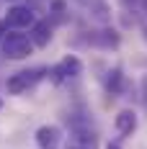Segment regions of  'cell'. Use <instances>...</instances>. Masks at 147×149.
Wrapping results in <instances>:
<instances>
[{"instance_id": "6da1fadb", "label": "cell", "mask_w": 147, "mask_h": 149, "mask_svg": "<svg viewBox=\"0 0 147 149\" xmlns=\"http://www.w3.org/2000/svg\"><path fill=\"white\" fill-rule=\"evenodd\" d=\"M44 77H49V67H26V70H18L5 80V90L11 95H23L34 90Z\"/></svg>"}, {"instance_id": "7a4b0ae2", "label": "cell", "mask_w": 147, "mask_h": 149, "mask_svg": "<svg viewBox=\"0 0 147 149\" xmlns=\"http://www.w3.org/2000/svg\"><path fill=\"white\" fill-rule=\"evenodd\" d=\"M31 52H34V44H31V39L26 33L11 31V29L3 33V39H0V54L5 59L21 62V59H26V57H31Z\"/></svg>"}, {"instance_id": "5b68a950", "label": "cell", "mask_w": 147, "mask_h": 149, "mask_svg": "<svg viewBox=\"0 0 147 149\" xmlns=\"http://www.w3.org/2000/svg\"><path fill=\"white\" fill-rule=\"evenodd\" d=\"M65 149H98V134L93 126L70 129V136L65 139Z\"/></svg>"}, {"instance_id": "8fae6325", "label": "cell", "mask_w": 147, "mask_h": 149, "mask_svg": "<svg viewBox=\"0 0 147 149\" xmlns=\"http://www.w3.org/2000/svg\"><path fill=\"white\" fill-rule=\"evenodd\" d=\"M106 149H121V141L114 139V141H108V144H106Z\"/></svg>"}, {"instance_id": "3957f363", "label": "cell", "mask_w": 147, "mask_h": 149, "mask_svg": "<svg viewBox=\"0 0 147 149\" xmlns=\"http://www.w3.org/2000/svg\"><path fill=\"white\" fill-rule=\"evenodd\" d=\"M80 74H83V62H80V57H75V54H65L54 67H49V80L54 85L67 82V80H75Z\"/></svg>"}, {"instance_id": "52a82bcc", "label": "cell", "mask_w": 147, "mask_h": 149, "mask_svg": "<svg viewBox=\"0 0 147 149\" xmlns=\"http://www.w3.org/2000/svg\"><path fill=\"white\" fill-rule=\"evenodd\" d=\"M34 139H36V144H39V149H57L59 141H62V129L59 126H39L36 129V134H34Z\"/></svg>"}, {"instance_id": "ba28073f", "label": "cell", "mask_w": 147, "mask_h": 149, "mask_svg": "<svg viewBox=\"0 0 147 149\" xmlns=\"http://www.w3.org/2000/svg\"><path fill=\"white\" fill-rule=\"evenodd\" d=\"M29 39H31V44L39 46V49L49 46V41H52V23L44 21V18L34 21V26L29 29Z\"/></svg>"}, {"instance_id": "7c38bea8", "label": "cell", "mask_w": 147, "mask_h": 149, "mask_svg": "<svg viewBox=\"0 0 147 149\" xmlns=\"http://www.w3.org/2000/svg\"><path fill=\"white\" fill-rule=\"evenodd\" d=\"M5 31H8V26H5V21L0 18V39H3V33H5Z\"/></svg>"}, {"instance_id": "4fadbf2b", "label": "cell", "mask_w": 147, "mask_h": 149, "mask_svg": "<svg viewBox=\"0 0 147 149\" xmlns=\"http://www.w3.org/2000/svg\"><path fill=\"white\" fill-rule=\"evenodd\" d=\"M145 39H147V29H145Z\"/></svg>"}, {"instance_id": "9c48e42d", "label": "cell", "mask_w": 147, "mask_h": 149, "mask_svg": "<svg viewBox=\"0 0 147 149\" xmlns=\"http://www.w3.org/2000/svg\"><path fill=\"white\" fill-rule=\"evenodd\" d=\"M103 85H106V93L108 95H121L124 88H127V77H124V70L121 67H114V70H108L106 72V80H103Z\"/></svg>"}, {"instance_id": "8992f818", "label": "cell", "mask_w": 147, "mask_h": 149, "mask_svg": "<svg viewBox=\"0 0 147 149\" xmlns=\"http://www.w3.org/2000/svg\"><path fill=\"white\" fill-rule=\"evenodd\" d=\"M137 123H139V118H137V111H132V108H124V111H119L116 118H114V129H116L119 139H127V136H132L134 131H137Z\"/></svg>"}, {"instance_id": "277c9868", "label": "cell", "mask_w": 147, "mask_h": 149, "mask_svg": "<svg viewBox=\"0 0 147 149\" xmlns=\"http://www.w3.org/2000/svg\"><path fill=\"white\" fill-rule=\"evenodd\" d=\"M3 21H5V26L11 31H21V29H31L36 15H34V10L29 5H11L5 10V15H3Z\"/></svg>"}, {"instance_id": "30bf717a", "label": "cell", "mask_w": 147, "mask_h": 149, "mask_svg": "<svg viewBox=\"0 0 147 149\" xmlns=\"http://www.w3.org/2000/svg\"><path fill=\"white\" fill-rule=\"evenodd\" d=\"M90 44L101 46V49H116V46L121 44V36H119L114 29H103V31H96V33H93Z\"/></svg>"}, {"instance_id": "5bb4252c", "label": "cell", "mask_w": 147, "mask_h": 149, "mask_svg": "<svg viewBox=\"0 0 147 149\" xmlns=\"http://www.w3.org/2000/svg\"><path fill=\"white\" fill-rule=\"evenodd\" d=\"M0 108H3V100H0Z\"/></svg>"}]
</instances>
